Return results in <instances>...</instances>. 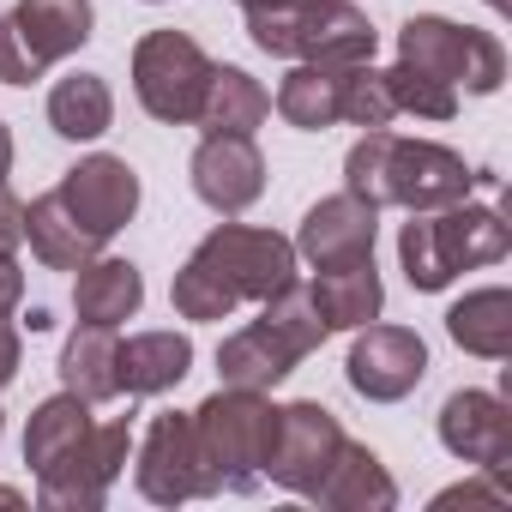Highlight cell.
<instances>
[{"mask_svg": "<svg viewBox=\"0 0 512 512\" xmlns=\"http://www.w3.org/2000/svg\"><path fill=\"white\" fill-rule=\"evenodd\" d=\"M398 61L470 97H494L506 85V43L494 31L452 25L440 13H416L398 25Z\"/></svg>", "mask_w": 512, "mask_h": 512, "instance_id": "cell-5", "label": "cell"}, {"mask_svg": "<svg viewBox=\"0 0 512 512\" xmlns=\"http://www.w3.org/2000/svg\"><path fill=\"white\" fill-rule=\"evenodd\" d=\"M139 308H145V278H139L133 260H109V253H97L91 266H79L73 314L85 326H127Z\"/></svg>", "mask_w": 512, "mask_h": 512, "instance_id": "cell-19", "label": "cell"}, {"mask_svg": "<svg viewBox=\"0 0 512 512\" xmlns=\"http://www.w3.org/2000/svg\"><path fill=\"white\" fill-rule=\"evenodd\" d=\"M193 260H205L235 290V302H266L272 290H284L296 278V241L278 235V229H253V223L223 217L217 229H205Z\"/></svg>", "mask_w": 512, "mask_h": 512, "instance_id": "cell-8", "label": "cell"}, {"mask_svg": "<svg viewBox=\"0 0 512 512\" xmlns=\"http://www.w3.org/2000/svg\"><path fill=\"white\" fill-rule=\"evenodd\" d=\"M133 458V428L115 416V422H91V434L55 464L37 476V506L43 512H97L115 488V476L127 470Z\"/></svg>", "mask_w": 512, "mask_h": 512, "instance_id": "cell-9", "label": "cell"}, {"mask_svg": "<svg viewBox=\"0 0 512 512\" xmlns=\"http://www.w3.org/2000/svg\"><path fill=\"white\" fill-rule=\"evenodd\" d=\"M19 362H25V344H19V326L0 314V392L13 386V374H19Z\"/></svg>", "mask_w": 512, "mask_h": 512, "instance_id": "cell-34", "label": "cell"}, {"mask_svg": "<svg viewBox=\"0 0 512 512\" xmlns=\"http://www.w3.org/2000/svg\"><path fill=\"white\" fill-rule=\"evenodd\" d=\"M61 386L79 392L91 410L121 398V326H73L61 344Z\"/></svg>", "mask_w": 512, "mask_h": 512, "instance_id": "cell-18", "label": "cell"}, {"mask_svg": "<svg viewBox=\"0 0 512 512\" xmlns=\"http://www.w3.org/2000/svg\"><path fill=\"white\" fill-rule=\"evenodd\" d=\"M308 290H314V302H320V314H326L332 332H356V326L380 320V308H386V284H380L374 260H350V266L314 272Z\"/></svg>", "mask_w": 512, "mask_h": 512, "instance_id": "cell-26", "label": "cell"}, {"mask_svg": "<svg viewBox=\"0 0 512 512\" xmlns=\"http://www.w3.org/2000/svg\"><path fill=\"white\" fill-rule=\"evenodd\" d=\"M91 404L79 398V392H55V398H43L37 410H31V422H25V464H31V476H43V470H55L85 434H91Z\"/></svg>", "mask_w": 512, "mask_h": 512, "instance_id": "cell-27", "label": "cell"}, {"mask_svg": "<svg viewBox=\"0 0 512 512\" xmlns=\"http://www.w3.org/2000/svg\"><path fill=\"white\" fill-rule=\"evenodd\" d=\"M241 13H260V7H284V0H235Z\"/></svg>", "mask_w": 512, "mask_h": 512, "instance_id": "cell-38", "label": "cell"}, {"mask_svg": "<svg viewBox=\"0 0 512 512\" xmlns=\"http://www.w3.org/2000/svg\"><path fill=\"white\" fill-rule=\"evenodd\" d=\"M7 175H13V127L0 121V181H7Z\"/></svg>", "mask_w": 512, "mask_h": 512, "instance_id": "cell-37", "label": "cell"}, {"mask_svg": "<svg viewBox=\"0 0 512 512\" xmlns=\"http://www.w3.org/2000/svg\"><path fill=\"white\" fill-rule=\"evenodd\" d=\"M55 193H61V205H67L97 241L121 235V229L133 223V211H139V175H133L127 157H109V151L79 157V163L61 175Z\"/></svg>", "mask_w": 512, "mask_h": 512, "instance_id": "cell-13", "label": "cell"}, {"mask_svg": "<svg viewBox=\"0 0 512 512\" xmlns=\"http://www.w3.org/2000/svg\"><path fill=\"white\" fill-rule=\"evenodd\" d=\"M452 500H500V494H494V488H476V482H458V488L434 494V506H452Z\"/></svg>", "mask_w": 512, "mask_h": 512, "instance_id": "cell-36", "label": "cell"}, {"mask_svg": "<svg viewBox=\"0 0 512 512\" xmlns=\"http://www.w3.org/2000/svg\"><path fill=\"white\" fill-rule=\"evenodd\" d=\"M49 127L73 145H91L115 127V91L103 73H67L49 91Z\"/></svg>", "mask_w": 512, "mask_h": 512, "instance_id": "cell-28", "label": "cell"}, {"mask_svg": "<svg viewBox=\"0 0 512 512\" xmlns=\"http://www.w3.org/2000/svg\"><path fill=\"white\" fill-rule=\"evenodd\" d=\"M0 434H7V416H0Z\"/></svg>", "mask_w": 512, "mask_h": 512, "instance_id": "cell-42", "label": "cell"}, {"mask_svg": "<svg viewBox=\"0 0 512 512\" xmlns=\"http://www.w3.org/2000/svg\"><path fill=\"white\" fill-rule=\"evenodd\" d=\"M422 374H428V344L410 326H380V320L356 326L350 356H344V380H350L356 398L398 404L422 386Z\"/></svg>", "mask_w": 512, "mask_h": 512, "instance_id": "cell-10", "label": "cell"}, {"mask_svg": "<svg viewBox=\"0 0 512 512\" xmlns=\"http://www.w3.org/2000/svg\"><path fill=\"white\" fill-rule=\"evenodd\" d=\"M247 37L260 55L320 61V67L374 61V49H380V31L368 25V13L356 0H284V7H260V13H247Z\"/></svg>", "mask_w": 512, "mask_h": 512, "instance_id": "cell-4", "label": "cell"}, {"mask_svg": "<svg viewBox=\"0 0 512 512\" xmlns=\"http://www.w3.org/2000/svg\"><path fill=\"white\" fill-rule=\"evenodd\" d=\"M344 446V422L320 404V398H296V404H278V440H272V458H266V476L284 488V494H314L326 464L338 458Z\"/></svg>", "mask_w": 512, "mask_h": 512, "instance_id": "cell-11", "label": "cell"}, {"mask_svg": "<svg viewBox=\"0 0 512 512\" xmlns=\"http://www.w3.org/2000/svg\"><path fill=\"white\" fill-rule=\"evenodd\" d=\"M169 302H175V314L181 320H229L241 302H235V290L205 266V260H193L187 253V266L175 272V284H169Z\"/></svg>", "mask_w": 512, "mask_h": 512, "instance_id": "cell-30", "label": "cell"}, {"mask_svg": "<svg viewBox=\"0 0 512 512\" xmlns=\"http://www.w3.org/2000/svg\"><path fill=\"white\" fill-rule=\"evenodd\" d=\"M211 55L187 31H145L133 43V97L163 127H193L205 103Z\"/></svg>", "mask_w": 512, "mask_h": 512, "instance_id": "cell-7", "label": "cell"}, {"mask_svg": "<svg viewBox=\"0 0 512 512\" xmlns=\"http://www.w3.org/2000/svg\"><path fill=\"white\" fill-rule=\"evenodd\" d=\"M193 193L217 211V217H241L253 199L266 193V157L253 145V133H205L193 163Z\"/></svg>", "mask_w": 512, "mask_h": 512, "instance_id": "cell-15", "label": "cell"}, {"mask_svg": "<svg viewBox=\"0 0 512 512\" xmlns=\"http://www.w3.org/2000/svg\"><path fill=\"white\" fill-rule=\"evenodd\" d=\"M133 482H139V494H145L151 506H181V500L211 494L187 410L151 416V428H145V440H139V458H133Z\"/></svg>", "mask_w": 512, "mask_h": 512, "instance_id": "cell-12", "label": "cell"}, {"mask_svg": "<svg viewBox=\"0 0 512 512\" xmlns=\"http://www.w3.org/2000/svg\"><path fill=\"white\" fill-rule=\"evenodd\" d=\"M512 253V229L494 205H440V211H410V223L398 229V266L410 278V290L440 296L452 278L476 272V266H500Z\"/></svg>", "mask_w": 512, "mask_h": 512, "instance_id": "cell-2", "label": "cell"}, {"mask_svg": "<svg viewBox=\"0 0 512 512\" xmlns=\"http://www.w3.org/2000/svg\"><path fill=\"white\" fill-rule=\"evenodd\" d=\"M302 362L284 350V338L272 332V326H235L223 344H217V380L223 386H247V392H272V386H284L290 374H296Z\"/></svg>", "mask_w": 512, "mask_h": 512, "instance_id": "cell-20", "label": "cell"}, {"mask_svg": "<svg viewBox=\"0 0 512 512\" xmlns=\"http://www.w3.org/2000/svg\"><path fill=\"white\" fill-rule=\"evenodd\" d=\"M145 7H163V0H145Z\"/></svg>", "mask_w": 512, "mask_h": 512, "instance_id": "cell-41", "label": "cell"}, {"mask_svg": "<svg viewBox=\"0 0 512 512\" xmlns=\"http://www.w3.org/2000/svg\"><path fill=\"white\" fill-rule=\"evenodd\" d=\"M0 506H25V494L19 488H0Z\"/></svg>", "mask_w": 512, "mask_h": 512, "instance_id": "cell-39", "label": "cell"}, {"mask_svg": "<svg viewBox=\"0 0 512 512\" xmlns=\"http://www.w3.org/2000/svg\"><path fill=\"white\" fill-rule=\"evenodd\" d=\"M187 374H193V338L187 332H133L121 344V392L127 398L175 392Z\"/></svg>", "mask_w": 512, "mask_h": 512, "instance_id": "cell-23", "label": "cell"}, {"mask_svg": "<svg viewBox=\"0 0 512 512\" xmlns=\"http://www.w3.org/2000/svg\"><path fill=\"white\" fill-rule=\"evenodd\" d=\"M91 0H19L0 19V85H37L55 61L91 43Z\"/></svg>", "mask_w": 512, "mask_h": 512, "instance_id": "cell-6", "label": "cell"}, {"mask_svg": "<svg viewBox=\"0 0 512 512\" xmlns=\"http://www.w3.org/2000/svg\"><path fill=\"white\" fill-rule=\"evenodd\" d=\"M193 416V446L205 464L211 494H253L266 482V458L278 440V404L272 392H247V386H217Z\"/></svg>", "mask_w": 512, "mask_h": 512, "instance_id": "cell-3", "label": "cell"}, {"mask_svg": "<svg viewBox=\"0 0 512 512\" xmlns=\"http://www.w3.org/2000/svg\"><path fill=\"white\" fill-rule=\"evenodd\" d=\"M272 115V91L253 79L247 67H229V61H211V79H205V103H199V121L205 133H260Z\"/></svg>", "mask_w": 512, "mask_h": 512, "instance_id": "cell-24", "label": "cell"}, {"mask_svg": "<svg viewBox=\"0 0 512 512\" xmlns=\"http://www.w3.org/2000/svg\"><path fill=\"white\" fill-rule=\"evenodd\" d=\"M25 302V272H19V247H0V314H19Z\"/></svg>", "mask_w": 512, "mask_h": 512, "instance_id": "cell-33", "label": "cell"}, {"mask_svg": "<svg viewBox=\"0 0 512 512\" xmlns=\"http://www.w3.org/2000/svg\"><path fill=\"white\" fill-rule=\"evenodd\" d=\"M392 121H398V109H392L386 73H380L374 61H356V67H350V79H344V127L374 133V127H392Z\"/></svg>", "mask_w": 512, "mask_h": 512, "instance_id": "cell-32", "label": "cell"}, {"mask_svg": "<svg viewBox=\"0 0 512 512\" xmlns=\"http://www.w3.org/2000/svg\"><path fill=\"white\" fill-rule=\"evenodd\" d=\"M488 7H494V13H512V0H488Z\"/></svg>", "mask_w": 512, "mask_h": 512, "instance_id": "cell-40", "label": "cell"}, {"mask_svg": "<svg viewBox=\"0 0 512 512\" xmlns=\"http://www.w3.org/2000/svg\"><path fill=\"white\" fill-rule=\"evenodd\" d=\"M308 500H320L326 512H392L398 506V482H392V470L380 464L374 446L344 434L338 458L326 464V476H320V488Z\"/></svg>", "mask_w": 512, "mask_h": 512, "instance_id": "cell-17", "label": "cell"}, {"mask_svg": "<svg viewBox=\"0 0 512 512\" xmlns=\"http://www.w3.org/2000/svg\"><path fill=\"white\" fill-rule=\"evenodd\" d=\"M446 338H452L464 356L506 362V356H512V290L488 284V290H470L464 302H452V308H446Z\"/></svg>", "mask_w": 512, "mask_h": 512, "instance_id": "cell-25", "label": "cell"}, {"mask_svg": "<svg viewBox=\"0 0 512 512\" xmlns=\"http://www.w3.org/2000/svg\"><path fill=\"white\" fill-rule=\"evenodd\" d=\"M25 241H31V253H37L49 272H79V266H91L97 253H103V241L61 205L55 187L25 205Z\"/></svg>", "mask_w": 512, "mask_h": 512, "instance_id": "cell-21", "label": "cell"}, {"mask_svg": "<svg viewBox=\"0 0 512 512\" xmlns=\"http://www.w3.org/2000/svg\"><path fill=\"white\" fill-rule=\"evenodd\" d=\"M386 91H392L398 115H416V121H452L458 115V91L428 79V73H416V67H404V61L386 67Z\"/></svg>", "mask_w": 512, "mask_h": 512, "instance_id": "cell-31", "label": "cell"}, {"mask_svg": "<svg viewBox=\"0 0 512 512\" xmlns=\"http://www.w3.org/2000/svg\"><path fill=\"white\" fill-rule=\"evenodd\" d=\"M19 241H25V205L0 181V247H19Z\"/></svg>", "mask_w": 512, "mask_h": 512, "instance_id": "cell-35", "label": "cell"}, {"mask_svg": "<svg viewBox=\"0 0 512 512\" xmlns=\"http://www.w3.org/2000/svg\"><path fill=\"white\" fill-rule=\"evenodd\" d=\"M350 67H356V61H350ZM350 67L296 61V67L284 73L272 109H278L290 127H302V133H326V127H338V121H344V79H350Z\"/></svg>", "mask_w": 512, "mask_h": 512, "instance_id": "cell-22", "label": "cell"}, {"mask_svg": "<svg viewBox=\"0 0 512 512\" xmlns=\"http://www.w3.org/2000/svg\"><path fill=\"white\" fill-rule=\"evenodd\" d=\"M374 235H380V205H368L344 187V193H326L320 205H308V217L296 229V260H308L314 272L374 260Z\"/></svg>", "mask_w": 512, "mask_h": 512, "instance_id": "cell-14", "label": "cell"}, {"mask_svg": "<svg viewBox=\"0 0 512 512\" xmlns=\"http://www.w3.org/2000/svg\"><path fill=\"white\" fill-rule=\"evenodd\" d=\"M260 326H272L296 362H308V356L332 338V326H326V314H320V302H314V290H308L302 278H290L284 290H272V296H266Z\"/></svg>", "mask_w": 512, "mask_h": 512, "instance_id": "cell-29", "label": "cell"}, {"mask_svg": "<svg viewBox=\"0 0 512 512\" xmlns=\"http://www.w3.org/2000/svg\"><path fill=\"white\" fill-rule=\"evenodd\" d=\"M440 446H446L458 464L500 476V470L512 464V410H506V398H494V392H482V386L452 392V398L440 404Z\"/></svg>", "mask_w": 512, "mask_h": 512, "instance_id": "cell-16", "label": "cell"}, {"mask_svg": "<svg viewBox=\"0 0 512 512\" xmlns=\"http://www.w3.org/2000/svg\"><path fill=\"white\" fill-rule=\"evenodd\" d=\"M344 187L368 205H398V211H440V205H458L470 199L476 187V169L440 145V139H404L392 127H374L350 145L344 157Z\"/></svg>", "mask_w": 512, "mask_h": 512, "instance_id": "cell-1", "label": "cell"}]
</instances>
